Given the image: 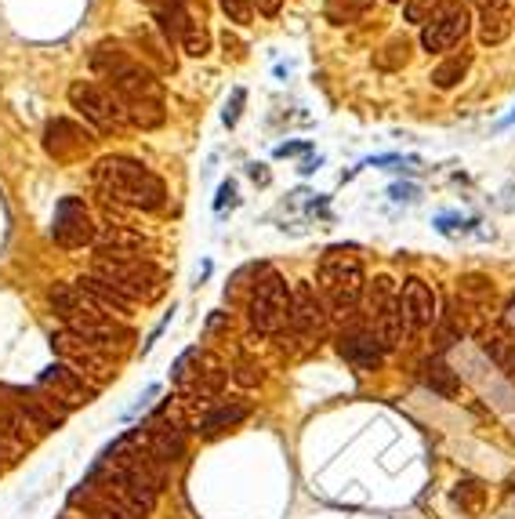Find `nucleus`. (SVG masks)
I'll use <instances>...</instances> for the list:
<instances>
[{
    "label": "nucleus",
    "mask_w": 515,
    "mask_h": 519,
    "mask_svg": "<svg viewBox=\"0 0 515 519\" xmlns=\"http://www.w3.org/2000/svg\"><path fill=\"white\" fill-rule=\"evenodd\" d=\"M367 327L374 331V338L381 342V349L389 353L403 342V309H399V294L392 287L389 276H378L374 284H370L367 294Z\"/></svg>",
    "instance_id": "nucleus-8"
},
{
    "label": "nucleus",
    "mask_w": 515,
    "mask_h": 519,
    "mask_svg": "<svg viewBox=\"0 0 515 519\" xmlns=\"http://www.w3.org/2000/svg\"><path fill=\"white\" fill-rule=\"evenodd\" d=\"M189 4H196V8H200V11L207 8V0H189Z\"/></svg>",
    "instance_id": "nucleus-36"
},
{
    "label": "nucleus",
    "mask_w": 515,
    "mask_h": 519,
    "mask_svg": "<svg viewBox=\"0 0 515 519\" xmlns=\"http://www.w3.org/2000/svg\"><path fill=\"white\" fill-rule=\"evenodd\" d=\"M447 0H407V22H418V26H425L432 15H436L439 8H443Z\"/></svg>",
    "instance_id": "nucleus-30"
},
{
    "label": "nucleus",
    "mask_w": 515,
    "mask_h": 519,
    "mask_svg": "<svg viewBox=\"0 0 515 519\" xmlns=\"http://www.w3.org/2000/svg\"><path fill=\"white\" fill-rule=\"evenodd\" d=\"M363 265L349 251H327L320 262V298L338 316H349L363 298Z\"/></svg>",
    "instance_id": "nucleus-4"
},
{
    "label": "nucleus",
    "mask_w": 515,
    "mask_h": 519,
    "mask_svg": "<svg viewBox=\"0 0 515 519\" xmlns=\"http://www.w3.org/2000/svg\"><path fill=\"white\" fill-rule=\"evenodd\" d=\"M251 414V403L243 400H218L211 403L200 418H196V432L204 436V440H214V436H222L225 429H236V425L243 422Z\"/></svg>",
    "instance_id": "nucleus-18"
},
{
    "label": "nucleus",
    "mask_w": 515,
    "mask_h": 519,
    "mask_svg": "<svg viewBox=\"0 0 515 519\" xmlns=\"http://www.w3.org/2000/svg\"><path fill=\"white\" fill-rule=\"evenodd\" d=\"M62 519H73V516H62Z\"/></svg>",
    "instance_id": "nucleus-39"
},
{
    "label": "nucleus",
    "mask_w": 515,
    "mask_h": 519,
    "mask_svg": "<svg viewBox=\"0 0 515 519\" xmlns=\"http://www.w3.org/2000/svg\"><path fill=\"white\" fill-rule=\"evenodd\" d=\"M341 356L352 363V367H360V371H378L381 360H385V349L381 342L374 338L367 324H352L341 331V342H338Z\"/></svg>",
    "instance_id": "nucleus-16"
},
{
    "label": "nucleus",
    "mask_w": 515,
    "mask_h": 519,
    "mask_svg": "<svg viewBox=\"0 0 515 519\" xmlns=\"http://www.w3.org/2000/svg\"><path fill=\"white\" fill-rule=\"evenodd\" d=\"M468 66H472V51H461V55H450L447 62H439L436 69H432V84L436 88H454L457 80L465 77Z\"/></svg>",
    "instance_id": "nucleus-25"
},
{
    "label": "nucleus",
    "mask_w": 515,
    "mask_h": 519,
    "mask_svg": "<svg viewBox=\"0 0 515 519\" xmlns=\"http://www.w3.org/2000/svg\"><path fill=\"white\" fill-rule=\"evenodd\" d=\"M51 345H55V353L62 356V363H69L73 371H80L88 382L102 385L113 371V356L102 353L98 345H91L88 338H80V334L73 331H59L55 338H51Z\"/></svg>",
    "instance_id": "nucleus-9"
},
{
    "label": "nucleus",
    "mask_w": 515,
    "mask_h": 519,
    "mask_svg": "<svg viewBox=\"0 0 515 519\" xmlns=\"http://www.w3.org/2000/svg\"><path fill=\"white\" fill-rule=\"evenodd\" d=\"M91 178L106 200L135 207V211H160L167 200L164 178L131 157H102L91 167Z\"/></svg>",
    "instance_id": "nucleus-2"
},
{
    "label": "nucleus",
    "mask_w": 515,
    "mask_h": 519,
    "mask_svg": "<svg viewBox=\"0 0 515 519\" xmlns=\"http://www.w3.org/2000/svg\"><path fill=\"white\" fill-rule=\"evenodd\" d=\"M240 106H243V91H236V95H233V106L225 109V124H236V117H240Z\"/></svg>",
    "instance_id": "nucleus-33"
},
{
    "label": "nucleus",
    "mask_w": 515,
    "mask_h": 519,
    "mask_svg": "<svg viewBox=\"0 0 515 519\" xmlns=\"http://www.w3.org/2000/svg\"><path fill=\"white\" fill-rule=\"evenodd\" d=\"M233 378H236L240 385H247V389H251V385H262L265 371H262V367H254V363H236Z\"/></svg>",
    "instance_id": "nucleus-32"
},
{
    "label": "nucleus",
    "mask_w": 515,
    "mask_h": 519,
    "mask_svg": "<svg viewBox=\"0 0 515 519\" xmlns=\"http://www.w3.org/2000/svg\"><path fill=\"white\" fill-rule=\"evenodd\" d=\"M218 4H222V11L236 26H247V22H251V4H247V0H218Z\"/></svg>",
    "instance_id": "nucleus-31"
},
{
    "label": "nucleus",
    "mask_w": 515,
    "mask_h": 519,
    "mask_svg": "<svg viewBox=\"0 0 515 519\" xmlns=\"http://www.w3.org/2000/svg\"><path fill=\"white\" fill-rule=\"evenodd\" d=\"M156 15V30H160V37L171 44V40H178L182 44L185 30L193 26V19H189V8H185V0H164L160 8L153 11Z\"/></svg>",
    "instance_id": "nucleus-24"
},
{
    "label": "nucleus",
    "mask_w": 515,
    "mask_h": 519,
    "mask_svg": "<svg viewBox=\"0 0 515 519\" xmlns=\"http://www.w3.org/2000/svg\"><path fill=\"white\" fill-rule=\"evenodd\" d=\"M69 509H77L80 519H135L127 509H120L117 501L102 498L98 490L84 487V483L69 490Z\"/></svg>",
    "instance_id": "nucleus-22"
},
{
    "label": "nucleus",
    "mask_w": 515,
    "mask_h": 519,
    "mask_svg": "<svg viewBox=\"0 0 515 519\" xmlns=\"http://www.w3.org/2000/svg\"><path fill=\"white\" fill-rule=\"evenodd\" d=\"M280 4H283V0H254V8L262 11V15H276V11H280Z\"/></svg>",
    "instance_id": "nucleus-34"
},
{
    "label": "nucleus",
    "mask_w": 515,
    "mask_h": 519,
    "mask_svg": "<svg viewBox=\"0 0 515 519\" xmlns=\"http://www.w3.org/2000/svg\"><path fill=\"white\" fill-rule=\"evenodd\" d=\"M95 247H98V255H109V258H142L146 236L135 233V229L120 226V222L117 226H98Z\"/></svg>",
    "instance_id": "nucleus-20"
},
{
    "label": "nucleus",
    "mask_w": 515,
    "mask_h": 519,
    "mask_svg": "<svg viewBox=\"0 0 515 519\" xmlns=\"http://www.w3.org/2000/svg\"><path fill=\"white\" fill-rule=\"evenodd\" d=\"M91 69L106 80V88L117 91L127 106V117L138 128H160L164 124V88L138 59H131L117 44H98L91 55Z\"/></svg>",
    "instance_id": "nucleus-1"
},
{
    "label": "nucleus",
    "mask_w": 515,
    "mask_h": 519,
    "mask_svg": "<svg viewBox=\"0 0 515 519\" xmlns=\"http://www.w3.org/2000/svg\"><path fill=\"white\" fill-rule=\"evenodd\" d=\"M247 316L258 334H280L291 320V287L280 273H265L262 284H254Z\"/></svg>",
    "instance_id": "nucleus-7"
},
{
    "label": "nucleus",
    "mask_w": 515,
    "mask_h": 519,
    "mask_svg": "<svg viewBox=\"0 0 515 519\" xmlns=\"http://www.w3.org/2000/svg\"><path fill=\"white\" fill-rule=\"evenodd\" d=\"M298 338H316L327 327V305H323L320 291H312V284H298L291 291V320H287Z\"/></svg>",
    "instance_id": "nucleus-15"
},
{
    "label": "nucleus",
    "mask_w": 515,
    "mask_h": 519,
    "mask_svg": "<svg viewBox=\"0 0 515 519\" xmlns=\"http://www.w3.org/2000/svg\"><path fill=\"white\" fill-rule=\"evenodd\" d=\"M40 389H48L55 400H62L69 407V411H77V407H88V403L98 400V385L88 382L80 371H73L69 363H51V367H44L37 378Z\"/></svg>",
    "instance_id": "nucleus-12"
},
{
    "label": "nucleus",
    "mask_w": 515,
    "mask_h": 519,
    "mask_svg": "<svg viewBox=\"0 0 515 519\" xmlns=\"http://www.w3.org/2000/svg\"><path fill=\"white\" fill-rule=\"evenodd\" d=\"M69 102H73V109H77L80 117L91 120V124L102 131L131 128L127 106L117 98V91L98 84V80H73V84H69Z\"/></svg>",
    "instance_id": "nucleus-6"
},
{
    "label": "nucleus",
    "mask_w": 515,
    "mask_h": 519,
    "mask_svg": "<svg viewBox=\"0 0 515 519\" xmlns=\"http://www.w3.org/2000/svg\"><path fill=\"white\" fill-rule=\"evenodd\" d=\"M142 4H146V8H153V11H156V8H160V4H164V0H142Z\"/></svg>",
    "instance_id": "nucleus-35"
},
{
    "label": "nucleus",
    "mask_w": 515,
    "mask_h": 519,
    "mask_svg": "<svg viewBox=\"0 0 515 519\" xmlns=\"http://www.w3.org/2000/svg\"><path fill=\"white\" fill-rule=\"evenodd\" d=\"M95 276L109 280V284L117 287L124 294L127 302H156L160 294L167 291V273L160 265H153L149 258H109V255H98L95 258Z\"/></svg>",
    "instance_id": "nucleus-3"
},
{
    "label": "nucleus",
    "mask_w": 515,
    "mask_h": 519,
    "mask_svg": "<svg viewBox=\"0 0 515 519\" xmlns=\"http://www.w3.org/2000/svg\"><path fill=\"white\" fill-rule=\"evenodd\" d=\"M4 461H8V454H4V447H0V469H4Z\"/></svg>",
    "instance_id": "nucleus-37"
},
{
    "label": "nucleus",
    "mask_w": 515,
    "mask_h": 519,
    "mask_svg": "<svg viewBox=\"0 0 515 519\" xmlns=\"http://www.w3.org/2000/svg\"><path fill=\"white\" fill-rule=\"evenodd\" d=\"M0 396L15 407V414H19L22 422L30 425L33 436H51V432H59L62 425H66V418L73 411H69L66 403L55 400L48 389H40V385H0Z\"/></svg>",
    "instance_id": "nucleus-5"
},
{
    "label": "nucleus",
    "mask_w": 515,
    "mask_h": 519,
    "mask_svg": "<svg viewBox=\"0 0 515 519\" xmlns=\"http://www.w3.org/2000/svg\"><path fill=\"white\" fill-rule=\"evenodd\" d=\"M450 498H454V505H461L465 512H479V505H483V498H486V487L476 480H465V483H457Z\"/></svg>",
    "instance_id": "nucleus-28"
},
{
    "label": "nucleus",
    "mask_w": 515,
    "mask_h": 519,
    "mask_svg": "<svg viewBox=\"0 0 515 519\" xmlns=\"http://www.w3.org/2000/svg\"><path fill=\"white\" fill-rule=\"evenodd\" d=\"M182 51L185 55H193V59H204L207 51H211V33H207L204 22H193L182 37Z\"/></svg>",
    "instance_id": "nucleus-27"
},
{
    "label": "nucleus",
    "mask_w": 515,
    "mask_h": 519,
    "mask_svg": "<svg viewBox=\"0 0 515 519\" xmlns=\"http://www.w3.org/2000/svg\"><path fill=\"white\" fill-rule=\"evenodd\" d=\"M479 4V40L501 44L512 33V0H476Z\"/></svg>",
    "instance_id": "nucleus-21"
},
{
    "label": "nucleus",
    "mask_w": 515,
    "mask_h": 519,
    "mask_svg": "<svg viewBox=\"0 0 515 519\" xmlns=\"http://www.w3.org/2000/svg\"><path fill=\"white\" fill-rule=\"evenodd\" d=\"M512 367H515V356H512Z\"/></svg>",
    "instance_id": "nucleus-38"
},
{
    "label": "nucleus",
    "mask_w": 515,
    "mask_h": 519,
    "mask_svg": "<svg viewBox=\"0 0 515 519\" xmlns=\"http://www.w3.org/2000/svg\"><path fill=\"white\" fill-rule=\"evenodd\" d=\"M91 131H84L80 124H73V120H51L48 124V131H44V146H48V153L55 160H77V157H84L91 149Z\"/></svg>",
    "instance_id": "nucleus-17"
},
{
    "label": "nucleus",
    "mask_w": 515,
    "mask_h": 519,
    "mask_svg": "<svg viewBox=\"0 0 515 519\" xmlns=\"http://www.w3.org/2000/svg\"><path fill=\"white\" fill-rule=\"evenodd\" d=\"M370 4H374V0H327V15H331L334 22H352V19H360Z\"/></svg>",
    "instance_id": "nucleus-29"
},
{
    "label": "nucleus",
    "mask_w": 515,
    "mask_h": 519,
    "mask_svg": "<svg viewBox=\"0 0 515 519\" xmlns=\"http://www.w3.org/2000/svg\"><path fill=\"white\" fill-rule=\"evenodd\" d=\"M33 443H37V436L30 432V425L22 422L19 414H15V407H11L4 396H0V447H4V454H19V451H30Z\"/></svg>",
    "instance_id": "nucleus-23"
},
{
    "label": "nucleus",
    "mask_w": 515,
    "mask_h": 519,
    "mask_svg": "<svg viewBox=\"0 0 515 519\" xmlns=\"http://www.w3.org/2000/svg\"><path fill=\"white\" fill-rule=\"evenodd\" d=\"M425 385H428V389H436L439 396H447V400H450V396H457V389H461V385H457V378H454V371H450V367L439 360V356L425 363Z\"/></svg>",
    "instance_id": "nucleus-26"
},
{
    "label": "nucleus",
    "mask_w": 515,
    "mask_h": 519,
    "mask_svg": "<svg viewBox=\"0 0 515 519\" xmlns=\"http://www.w3.org/2000/svg\"><path fill=\"white\" fill-rule=\"evenodd\" d=\"M392 4H399V0H392Z\"/></svg>",
    "instance_id": "nucleus-40"
},
{
    "label": "nucleus",
    "mask_w": 515,
    "mask_h": 519,
    "mask_svg": "<svg viewBox=\"0 0 515 519\" xmlns=\"http://www.w3.org/2000/svg\"><path fill=\"white\" fill-rule=\"evenodd\" d=\"M472 26V15H468V0H447L443 8L432 15V19L421 26V48L425 51H450L454 44H461Z\"/></svg>",
    "instance_id": "nucleus-10"
},
{
    "label": "nucleus",
    "mask_w": 515,
    "mask_h": 519,
    "mask_svg": "<svg viewBox=\"0 0 515 519\" xmlns=\"http://www.w3.org/2000/svg\"><path fill=\"white\" fill-rule=\"evenodd\" d=\"M95 218H91V207L80 200V196H62L59 207H55V226H51V236L55 244L66 247V251H77V247L95 244Z\"/></svg>",
    "instance_id": "nucleus-11"
},
{
    "label": "nucleus",
    "mask_w": 515,
    "mask_h": 519,
    "mask_svg": "<svg viewBox=\"0 0 515 519\" xmlns=\"http://www.w3.org/2000/svg\"><path fill=\"white\" fill-rule=\"evenodd\" d=\"M399 309H403V327H407L410 334L428 331V327L439 320L436 294H432V287H428L425 280H418V276H410L407 284H403V291H399Z\"/></svg>",
    "instance_id": "nucleus-14"
},
{
    "label": "nucleus",
    "mask_w": 515,
    "mask_h": 519,
    "mask_svg": "<svg viewBox=\"0 0 515 519\" xmlns=\"http://www.w3.org/2000/svg\"><path fill=\"white\" fill-rule=\"evenodd\" d=\"M77 287L88 294V298L98 305V309H102V313L113 316V320H124V316H131V309H135V302H127V298L117 291V287L109 284V280H102V276H95V273H84V276H80Z\"/></svg>",
    "instance_id": "nucleus-19"
},
{
    "label": "nucleus",
    "mask_w": 515,
    "mask_h": 519,
    "mask_svg": "<svg viewBox=\"0 0 515 519\" xmlns=\"http://www.w3.org/2000/svg\"><path fill=\"white\" fill-rule=\"evenodd\" d=\"M135 436H138V443L160 461V465H167V469L185 458V432L178 429L171 418H164V414H153L149 422L138 425Z\"/></svg>",
    "instance_id": "nucleus-13"
}]
</instances>
